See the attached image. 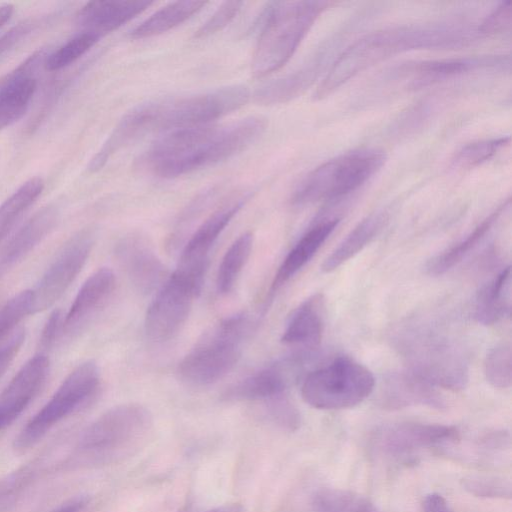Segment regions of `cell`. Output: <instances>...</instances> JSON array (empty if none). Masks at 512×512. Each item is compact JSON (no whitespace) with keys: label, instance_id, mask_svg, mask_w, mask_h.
Returning <instances> with one entry per match:
<instances>
[{"label":"cell","instance_id":"41","mask_svg":"<svg viewBox=\"0 0 512 512\" xmlns=\"http://www.w3.org/2000/svg\"><path fill=\"white\" fill-rule=\"evenodd\" d=\"M42 22L43 19L40 18H28L4 32L0 36V59L33 33Z\"/></svg>","mask_w":512,"mask_h":512},{"label":"cell","instance_id":"13","mask_svg":"<svg viewBox=\"0 0 512 512\" xmlns=\"http://www.w3.org/2000/svg\"><path fill=\"white\" fill-rule=\"evenodd\" d=\"M248 197L230 199L208 216L188 239L175 270L203 283L214 244Z\"/></svg>","mask_w":512,"mask_h":512},{"label":"cell","instance_id":"21","mask_svg":"<svg viewBox=\"0 0 512 512\" xmlns=\"http://www.w3.org/2000/svg\"><path fill=\"white\" fill-rule=\"evenodd\" d=\"M37 84V72L27 63H20L0 77V130L27 112Z\"/></svg>","mask_w":512,"mask_h":512},{"label":"cell","instance_id":"26","mask_svg":"<svg viewBox=\"0 0 512 512\" xmlns=\"http://www.w3.org/2000/svg\"><path fill=\"white\" fill-rule=\"evenodd\" d=\"M511 310V267L503 268L479 291L474 317L483 325H493L510 315Z\"/></svg>","mask_w":512,"mask_h":512},{"label":"cell","instance_id":"25","mask_svg":"<svg viewBox=\"0 0 512 512\" xmlns=\"http://www.w3.org/2000/svg\"><path fill=\"white\" fill-rule=\"evenodd\" d=\"M505 56L450 58L417 62L409 67L411 85L424 87L477 69L505 65Z\"/></svg>","mask_w":512,"mask_h":512},{"label":"cell","instance_id":"9","mask_svg":"<svg viewBox=\"0 0 512 512\" xmlns=\"http://www.w3.org/2000/svg\"><path fill=\"white\" fill-rule=\"evenodd\" d=\"M375 387L372 372L349 357L335 358L309 372L301 386V396L321 410L351 408L365 400Z\"/></svg>","mask_w":512,"mask_h":512},{"label":"cell","instance_id":"31","mask_svg":"<svg viewBox=\"0 0 512 512\" xmlns=\"http://www.w3.org/2000/svg\"><path fill=\"white\" fill-rule=\"evenodd\" d=\"M253 234H241L225 252L216 275V289L220 295L228 294L249 259L253 247Z\"/></svg>","mask_w":512,"mask_h":512},{"label":"cell","instance_id":"15","mask_svg":"<svg viewBox=\"0 0 512 512\" xmlns=\"http://www.w3.org/2000/svg\"><path fill=\"white\" fill-rule=\"evenodd\" d=\"M116 256L130 282L141 293L157 290L167 278L164 264L139 234L121 239L116 247Z\"/></svg>","mask_w":512,"mask_h":512},{"label":"cell","instance_id":"33","mask_svg":"<svg viewBox=\"0 0 512 512\" xmlns=\"http://www.w3.org/2000/svg\"><path fill=\"white\" fill-rule=\"evenodd\" d=\"M101 36L87 31L75 34L57 49L49 52L44 60V68L48 71L62 70L86 54Z\"/></svg>","mask_w":512,"mask_h":512},{"label":"cell","instance_id":"37","mask_svg":"<svg viewBox=\"0 0 512 512\" xmlns=\"http://www.w3.org/2000/svg\"><path fill=\"white\" fill-rule=\"evenodd\" d=\"M463 488L472 495L485 498H510V482L499 477L470 475L462 479Z\"/></svg>","mask_w":512,"mask_h":512},{"label":"cell","instance_id":"7","mask_svg":"<svg viewBox=\"0 0 512 512\" xmlns=\"http://www.w3.org/2000/svg\"><path fill=\"white\" fill-rule=\"evenodd\" d=\"M253 326L252 318L246 313L219 321L180 361V378L194 386H206L222 379L237 364Z\"/></svg>","mask_w":512,"mask_h":512},{"label":"cell","instance_id":"16","mask_svg":"<svg viewBox=\"0 0 512 512\" xmlns=\"http://www.w3.org/2000/svg\"><path fill=\"white\" fill-rule=\"evenodd\" d=\"M305 357V353H300L253 372L231 386L224 397L229 400L267 401L286 394Z\"/></svg>","mask_w":512,"mask_h":512},{"label":"cell","instance_id":"10","mask_svg":"<svg viewBox=\"0 0 512 512\" xmlns=\"http://www.w3.org/2000/svg\"><path fill=\"white\" fill-rule=\"evenodd\" d=\"M99 384L100 372L94 361L78 365L23 427L15 438V449L24 451L37 444L57 423L83 406L96 393Z\"/></svg>","mask_w":512,"mask_h":512},{"label":"cell","instance_id":"8","mask_svg":"<svg viewBox=\"0 0 512 512\" xmlns=\"http://www.w3.org/2000/svg\"><path fill=\"white\" fill-rule=\"evenodd\" d=\"M386 161L377 148L354 149L322 163L298 184L291 202L304 206L320 201L340 200L364 185Z\"/></svg>","mask_w":512,"mask_h":512},{"label":"cell","instance_id":"27","mask_svg":"<svg viewBox=\"0 0 512 512\" xmlns=\"http://www.w3.org/2000/svg\"><path fill=\"white\" fill-rule=\"evenodd\" d=\"M509 204L510 200L507 199L464 239L428 260L426 264L427 273L432 276H439L459 264L485 238Z\"/></svg>","mask_w":512,"mask_h":512},{"label":"cell","instance_id":"44","mask_svg":"<svg viewBox=\"0 0 512 512\" xmlns=\"http://www.w3.org/2000/svg\"><path fill=\"white\" fill-rule=\"evenodd\" d=\"M63 316L61 310H54L47 319L40 337L43 348L52 346L63 334Z\"/></svg>","mask_w":512,"mask_h":512},{"label":"cell","instance_id":"43","mask_svg":"<svg viewBox=\"0 0 512 512\" xmlns=\"http://www.w3.org/2000/svg\"><path fill=\"white\" fill-rule=\"evenodd\" d=\"M25 340V331L20 329L0 346V378L4 375Z\"/></svg>","mask_w":512,"mask_h":512},{"label":"cell","instance_id":"38","mask_svg":"<svg viewBox=\"0 0 512 512\" xmlns=\"http://www.w3.org/2000/svg\"><path fill=\"white\" fill-rule=\"evenodd\" d=\"M267 411L270 418L279 426L296 430L301 422L300 414L286 394L269 399Z\"/></svg>","mask_w":512,"mask_h":512},{"label":"cell","instance_id":"3","mask_svg":"<svg viewBox=\"0 0 512 512\" xmlns=\"http://www.w3.org/2000/svg\"><path fill=\"white\" fill-rule=\"evenodd\" d=\"M476 28L454 24L409 25L369 33L348 46L334 61L315 91L322 99L358 73L397 54L417 49L464 46L479 38Z\"/></svg>","mask_w":512,"mask_h":512},{"label":"cell","instance_id":"24","mask_svg":"<svg viewBox=\"0 0 512 512\" xmlns=\"http://www.w3.org/2000/svg\"><path fill=\"white\" fill-rule=\"evenodd\" d=\"M115 287V275L109 268H100L81 286L69 310L63 316V333L79 327L109 298Z\"/></svg>","mask_w":512,"mask_h":512},{"label":"cell","instance_id":"35","mask_svg":"<svg viewBox=\"0 0 512 512\" xmlns=\"http://www.w3.org/2000/svg\"><path fill=\"white\" fill-rule=\"evenodd\" d=\"M509 142L510 137L508 136L474 141L463 146L453 162L462 168L478 166L496 155Z\"/></svg>","mask_w":512,"mask_h":512},{"label":"cell","instance_id":"4","mask_svg":"<svg viewBox=\"0 0 512 512\" xmlns=\"http://www.w3.org/2000/svg\"><path fill=\"white\" fill-rule=\"evenodd\" d=\"M393 345L408 370L435 387L463 389L469 379L467 359L458 345L436 326L409 321L393 334Z\"/></svg>","mask_w":512,"mask_h":512},{"label":"cell","instance_id":"47","mask_svg":"<svg viewBox=\"0 0 512 512\" xmlns=\"http://www.w3.org/2000/svg\"><path fill=\"white\" fill-rule=\"evenodd\" d=\"M14 6L11 3L0 5V28L12 17Z\"/></svg>","mask_w":512,"mask_h":512},{"label":"cell","instance_id":"34","mask_svg":"<svg viewBox=\"0 0 512 512\" xmlns=\"http://www.w3.org/2000/svg\"><path fill=\"white\" fill-rule=\"evenodd\" d=\"M484 373L487 381L495 388L506 389L511 386L512 353L510 345H497L487 353Z\"/></svg>","mask_w":512,"mask_h":512},{"label":"cell","instance_id":"30","mask_svg":"<svg viewBox=\"0 0 512 512\" xmlns=\"http://www.w3.org/2000/svg\"><path fill=\"white\" fill-rule=\"evenodd\" d=\"M45 187L41 177H32L18 187L0 205V242L29 207L40 197Z\"/></svg>","mask_w":512,"mask_h":512},{"label":"cell","instance_id":"36","mask_svg":"<svg viewBox=\"0 0 512 512\" xmlns=\"http://www.w3.org/2000/svg\"><path fill=\"white\" fill-rule=\"evenodd\" d=\"M32 290H24L0 305V340L14 330L26 316L33 314Z\"/></svg>","mask_w":512,"mask_h":512},{"label":"cell","instance_id":"5","mask_svg":"<svg viewBox=\"0 0 512 512\" xmlns=\"http://www.w3.org/2000/svg\"><path fill=\"white\" fill-rule=\"evenodd\" d=\"M151 426V414L144 406H115L82 431L65 465H101L130 456L144 445Z\"/></svg>","mask_w":512,"mask_h":512},{"label":"cell","instance_id":"22","mask_svg":"<svg viewBox=\"0 0 512 512\" xmlns=\"http://www.w3.org/2000/svg\"><path fill=\"white\" fill-rule=\"evenodd\" d=\"M60 213L47 205L31 216L8 240L0 253V275L30 253L57 226Z\"/></svg>","mask_w":512,"mask_h":512},{"label":"cell","instance_id":"39","mask_svg":"<svg viewBox=\"0 0 512 512\" xmlns=\"http://www.w3.org/2000/svg\"><path fill=\"white\" fill-rule=\"evenodd\" d=\"M243 5L241 1L223 2L195 32V38H204L222 30L237 16Z\"/></svg>","mask_w":512,"mask_h":512},{"label":"cell","instance_id":"11","mask_svg":"<svg viewBox=\"0 0 512 512\" xmlns=\"http://www.w3.org/2000/svg\"><path fill=\"white\" fill-rule=\"evenodd\" d=\"M202 284L174 270L157 289L144 320L147 338L155 343L172 339L185 324Z\"/></svg>","mask_w":512,"mask_h":512},{"label":"cell","instance_id":"23","mask_svg":"<svg viewBox=\"0 0 512 512\" xmlns=\"http://www.w3.org/2000/svg\"><path fill=\"white\" fill-rule=\"evenodd\" d=\"M324 329V298L314 294L292 313L281 336V342L305 350L316 348Z\"/></svg>","mask_w":512,"mask_h":512},{"label":"cell","instance_id":"29","mask_svg":"<svg viewBox=\"0 0 512 512\" xmlns=\"http://www.w3.org/2000/svg\"><path fill=\"white\" fill-rule=\"evenodd\" d=\"M208 4L207 1H176L157 10L129 32L131 39H144L167 32L185 22Z\"/></svg>","mask_w":512,"mask_h":512},{"label":"cell","instance_id":"28","mask_svg":"<svg viewBox=\"0 0 512 512\" xmlns=\"http://www.w3.org/2000/svg\"><path fill=\"white\" fill-rule=\"evenodd\" d=\"M386 220L387 216L383 212L364 218L324 260L322 271L330 273L362 251L379 233Z\"/></svg>","mask_w":512,"mask_h":512},{"label":"cell","instance_id":"6","mask_svg":"<svg viewBox=\"0 0 512 512\" xmlns=\"http://www.w3.org/2000/svg\"><path fill=\"white\" fill-rule=\"evenodd\" d=\"M331 4L327 1L269 3L252 56L253 76L263 78L282 68Z\"/></svg>","mask_w":512,"mask_h":512},{"label":"cell","instance_id":"48","mask_svg":"<svg viewBox=\"0 0 512 512\" xmlns=\"http://www.w3.org/2000/svg\"><path fill=\"white\" fill-rule=\"evenodd\" d=\"M208 512H218V511H217V510H210V511H208Z\"/></svg>","mask_w":512,"mask_h":512},{"label":"cell","instance_id":"18","mask_svg":"<svg viewBox=\"0 0 512 512\" xmlns=\"http://www.w3.org/2000/svg\"><path fill=\"white\" fill-rule=\"evenodd\" d=\"M153 1H91L77 12L75 21L82 29L101 37L116 30L153 5Z\"/></svg>","mask_w":512,"mask_h":512},{"label":"cell","instance_id":"46","mask_svg":"<svg viewBox=\"0 0 512 512\" xmlns=\"http://www.w3.org/2000/svg\"><path fill=\"white\" fill-rule=\"evenodd\" d=\"M86 502L85 497H76L66 501L52 512H80Z\"/></svg>","mask_w":512,"mask_h":512},{"label":"cell","instance_id":"19","mask_svg":"<svg viewBox=\"0 0 512 512\" xmlns=\"http://www.w3.org/2000/svg\"><path fill=\"white\" fill-rule=\"evenodd\" d=\"M339 221L338 217L319 218L298 239L274 275L268 292L270 298L312 259Z\"/></svg>","mask_w":512,"mask_h":512},{"label":"cell","instance_id":"45","mask_svg":"<svg viewBox=\"0 0 512 512\" xmlns=\"http://www.w3.org/2000/svg\"><path fill=\"white\" fill-rule=\"evenodd\" d=\"M424 512H453L447 501L439 494L427 495L423 502Z\"/></svg>","mask_w":512,"mask_h":512},{"label":"cell","instance_id":"40","mask_svg":"<svg viewBox=\"0 0 512 512\" xmlns=\"http://www.w3.org/2000/svg\"><path fill=\"white\" fill-rule=\"evenodd\" d=\"M511 18V2H501L478 26L480 36L499 35L510 31Z\"/></svg>","mask_w":512,"mask_h":512},{"label":"cell","instance_id":"17","mask_svg":"<svg viewBox=\"0 0 512 512\" xmlns=\"http://www.w3.org/2000/svg\"><path fill=\"white\" fill-rule=\"evenodd\" d=\"M434 385L409 371L387 374L380 389V403L387 409L425 405L441 409L444 399Z\"/></svg>","mask_w":512,"mask_h":512},{"label":"cell","instance_id":"20","mask_svg":"<svg viewBox=\"0 0 512 512\" xmlns=\"http://www.w3.org/2000/svg\"><path fill=\"white\" fill-rule=\"evenodd\" d=\"M459 438L453 426L404 422L386 428L380 437L382 447L392 454H401Z\"/></svg>","mask_w":512,"mask_h":512},{"label":"cell","instance_id":"1","mask_svg":"<svg viewBox=\"0 0 512 512\" xmlns=\"http://www.w3.org/2000/svg\"><path fill=\"white\" fill-rule=\"evenodd\" d=\"M249 97L246 86L232 85L201 94L139 104L119 120L90 159L87 170L90 173L101 170L115 153L146 134L211 124L245 105Z\"/></svg>","mask_w":512,"mask_h":512},{"label":"cell","instance_id":"2","mask_svg":"<svg viewBox=\"0 0 512 512\" xmlns=\"http://www.w3.org/2000/svg\"><path fill=\"white\" fill-rule=\"evenodd\" d=\"M265 128L263 117L251 116L171 131L151 144L141 157V165L159 178H176L241 152Z\"/></svg>","mask_w":512,"mask_h":512},{"label":"cell","instance_id":"42","mask_svg":"<svg viewBox=\"0 0 512 512\" xmlns=\"http://www.w3.org/2000/svg\"><path fill=\"white\" fill-rule=\"evenodd\" d=\"M36 469L30 464L0 479V503L24 489L34 478Z\"/></svg>","mask_w":512,"mask_h":512},{"label":"cell","instance_id":"32","mask_svg":"<svg viewBox=\"0 0 512 512\" xmlns=\"http://www.w3.org/2000/svg\"><path fill=\"white\" fill-rule=\"evenodd\" d=\"M315 512H377L373 503L355 492L326 488L314 497Z\"/></svg>","mask_w":512,"mask_h":512},{"label":"cell","instance_id":"14","mask_svg":"<svg viewBox=\"0 0 512 512\" xmlns=\"http://www.w3.org/2000/svg\"><path fill=\"white\" fill-rule=\"evenodd\" d=\"M50 369L44 354L30 358L0 393V430L11 425L44 386Z\"/></svg>","mask_w":512,"mask_h":512},{"label":"cell","instance_id":"12","mask_svg":"<svg viewBox=\"0 0 512 512\" xmlns=\"http://www.w3.org/2000/svg\"><path fill=\"white\" fill-rule=\"evenodd\" d=\"M95 242V232L85 228L71 236L56 254L32 290L34 313L51 307L84 267Z\"/></svg>","mask_w":512,"mask_h":512}]
</instances>
